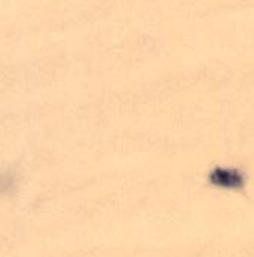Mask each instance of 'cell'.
I'll list each match as a JSON object with an SVG mask.
<instances>
[{"mask_svg":"<svg viewBox=\"0 0 254 257\" xmlns=\"http://www.w3.org/2000/svg\"><path fill=\"white\" fill-rule=\"evenodd\" d=\"M210 183L216 187L223 189H244L245 186V176L242 171L236 168H224V167H216L210 176H208Z\"/></svg>","mask_w":254,"mask_h":257,"instance_id":"1","label":"cell"}]
</instances>
